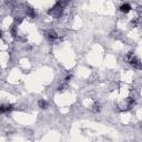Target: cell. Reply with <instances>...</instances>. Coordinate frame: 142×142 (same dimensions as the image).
Listing matches in <instances>:
<instances>
[{"mask_svg": "<svg viewBox=\"0 0 142 142\" xmlns=\"http://www.w3.org/2000/svg\"><path fill=\"white\" fill-rule=\"evenodd\" d=\"M13 110L12 105H1L0 106V114H3V113H8Z\"/></svg>", "mask_w": 142, "mask_h": 142, "instance_id": "obj_3", "label": "cell"}, {"mask_svg": "<svg viewBox=\"0 0 142 142\" xmlns=\"http://www.w3.org/2000/svg\"><path fill=\"white\" fill-rule=\"evenodd\" d=\"M47 38H48V40H50V41H56L57 39H58V34L54 31V30H49L48 32H47Z\"/></svg>", "mask_w": 142, "mask_h": 142, "instance_id": "obj_4", "label": "cell"}, {"mask_svg": "<svg viewBox=\"0 0 142 142\" xmlns=\"http://www.w3.org/2000/svg\"><path fill=\"white\" fill-rule=\"evenodd\" d=\"M62 10H63L62 2H57L54 6L48 11V13H49V15H51V16L56 17V18H58V17L61 16V13H62Z\"/></svg>", "mask_w": 142, "mask_h": 142, "instance_id": "obj_1", "label": "cell"}, {"mask_svg": "<svg viewBox=\"0 0 142 142\" xmlns=\"http://www.w3.org/2000/svg\"><path fill=\"white\" fill-rule=\"evenodd\" d=\"M100 105H99V103H94V105H93V111L94 112H99V111H100Z\"/></svg>", "mask_w": 142, "mask_h": 142, "instance_id": "obj_7", "label": "cell"}, {"mask_svg": "<svg viewBox=\"0 0 142 142\" xmlns=\"http://www.w3.org/2000/svg\"><path fill=\"white\" fill-rule=\"evenodd\" d=\"M131 6L129 3H123V4H121V7H120V10L121 12H124V13H128V12H130L131 11Z\"/></svg>", "mask_w": 142, "mask_h": 142, "instance_id": "obj_5", "label": "cell"}, {"mask_svg": "<svg viewBox=\"0 0 142 142\" xmlns=\"http://www.w3.org/2000/svg\"><path fill=\"white\" fill-rule=\"evenodd\" d=\"M125 60L129 62L130 64H132L135 69H141V63H140V60L136 58L135 56H133L132 53H129L125 57Z\"/></svg>", "mask_w": 142, "mask_h": 142, "instance_id": "obj_2", "label": "cell"}, {"mask_svg": "<svg viewBox=\"0 0 142 142\" xmlns=\"http://www.w3.org/2000/svg\"><path fill=\"white\" fill-rule=\"evenodd\" d=\"M38 106H39L41 109H47L48 108V102H47L46 100H43V99H41V100H39V102H38Z\"/></svg>", "mask_w": 142, "mask_h": 142, "instance_id": "obj_6", "label": "cell"}, {"mask_svg": "<svg viewBox=\"0 0 142 142\" xmlns=\"http://www.w3.org/2000/svg\"><path fill=\"white\" fill-rule=\"evenodd\" d=\"M1 36H2V34H1V32H0V38H1Z\"/></svg>", "mask_w": 142, "mask_h": 142, "instance_id": "obj_8", "label": "cell"}]
</instances>
